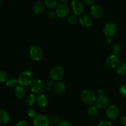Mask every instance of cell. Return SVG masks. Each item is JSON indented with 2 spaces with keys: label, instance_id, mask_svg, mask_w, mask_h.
I'll list each match as a JSON object with an SVG mask.
<instances>
[{
  "label": "cell",
  "instance_id": "cell-1",
  "mask_svg": "<svg viewBox=\"0 0 126 126\" xmlns=\"http://www.w3.org/2000/svg\"><path fill=\"white\" fill-rule=\"evenodd\" d=\"M33 75L31 71L25 70L22 71L18 76V84L22 86H28L32 84L33 80Z\"/></svg>",
  "mask_w": 126,
  "mask_h": 126
},
{
  "label": "cell",
  "instance_id": "cell-2",
  "mask_svg": "<svg viewBox=\"0 0 126 126\" xmlns=\"http://www.w3.org/2000/svg\"><path fill=\"white\" fill-rule=\"evenodd\" d=\"M81 100L85 104L92 106L96 101V94L91 89L84 90L81 95Z\"/></svg>",
  "mask_w": 126,
  "mask_h": 126
},
{
  "label": "cell",
  "instance_id": "cell-3",
  "mask_svg": "<svg viewBox=\"0 0 126 126\" xmlns=\"http://www.w3.org/2000/svg\"><path fill=\"white\" fill-rule=\"evenodd\" d=\"M49 75L52 80L54 81H58L63 78L64 76V70L62 66H55L50 70Z\"/></svg>",
  "mask_w": 126,
  "mask_h": 126
},
{
  "label": "cell",
  "instance_id": "cell-4",
  "mask_svg": "<svg viewBox=\"0 0 126 126\" xmlns=\"http://www.w3.org/2000/svg\"><path fill=\"white\" fill-rule=\"evenodd\" d=\"M44 87H45V85H44V82L40 79H34L30 86L32 92L34 94L37 95H40V94L43 92Z\"/></svg>",
  "mask_w": 126,
  "mask_h": 126
},
{
  "label": "cell",
  "instance_id": "cell-5",
  "mask_svg": "<svg viewBox=\"0 0 126 126\" xmlns=\"http://www.w3.org/2000/svg\"><path fill=\"white\" fill-rule=\"evenodd\" d=\"M30 55L33 60L39 61L43 56V49L38 45L32 46L30 49Z\"/></svg>",
  "mask_w": 126,
  "mask_h": 126
},
{
  "label": "cell",
  "instance_id": "cell-6",
  "mask_svg": "<svg viewBox=\"0 0 126 126\" xmlns=\"http://www.w3.org/2000/svg\"><path fill=\"white\" fill-rule=\"evenodd\" d=\"M119 63H120V59L118 57V55H114V54L108 57L105 62L106 66L109 69H114L118 68V66L120 65Z\"/></svg>",
  "mask_w": 126,
  "mask_h": 126
},
{
  "label": "cell",
  "instance_id": "cell-7",
  "mask_svg": "<svg viewBox=\"0 0 126 126\" xmlns=\"http://www.w3.org/2000/svg\"><path fill=\"white\" fill-rule=\"evenodd\" d=\"M70 12V8L67 4L60 3L57 6L55 12L56 15L59 18H65L68 15Z\"/></svg>",
  "mask_w": 126,
  "mask_h": 126
},
{
  "label": "cell",
  "instance_id": "cell-8",
  "mask_svg": "<svg viewBox=\"0 0 126 126\" xmlns=\"http://www.w3.org/2000/svg\"><path fill=\"white\" fill-rule=\"evenodd\" d=\"M33 125L34 126H49V119L44 114H38L34 118Z\"/></svg>",
  "mask_w": 126,
  "mask_h": 126
},
{
  "label": "cell",
  "instance_id": "cell-9",
  "mask_svg": "<svg viewBox=\"0 0 126 126\" xmlns=\"http://www.w3.org/2000/svg\"><path fill=\"white\" fill-rule=\"evenodd\" d=\"M103 31L107 38H110L116 33L117 31V27L114 23L108 22L105 25Z\"/></svg>",
  "mask_w": 126,
  "mask_h": 126
},
{
  "label": "cell",
  "instance_id": "cell-10",
  "mask_svg": "<svg viewBox=\"0 0 126 126\" xmlns=\"http://www.w3.org/2000/svg\"><path fill=\"white\" fill-rule=\"evenodd\" d=\"M71 7L75 14L81 15L84 11L83 2L80 0H73L71 1Z\"/></svg>",
  "mask_w": 126,
  "mask_h": 126
},
{
  "label": "cell",
  "instance_id": "cell-11",
  "mask_svg": "<svg viewBox=\"0 0 126 126\" xmlns=\"http://www.w3.org/2000/svg\"><path fill=\"white\" fill-rule=\"evenodd\" d=\"M119 114V109L117 106L111 105L107 108L106 111L107 116L110 119H115Z\"/></svg>",
  "mask_w": 126,
  "mask_h": 126
},
{
  "label": "cell",
  "instance_id": "cell-12",
  "mask_svg": "<svg viewBox=\"0 0 126 126\" xmlns=\"http://www.w3.org/2000/svg\"><path fill=\"white\" fill-rule=\"evenodd\" d=\"M90 12L93 17L95 18H100L103 16L104 11L102 7L99 5H94L91 7Z\"/></svg>",
  "mask_w": 126,
  "mask_h": 126
},
{
  "label": "cell",
  "instance_id": "cell-13",
  "mask_svg": "<svg viewBox=\"0 0 126 126\" xmlns=\"http://www.w3.org/2000/svg\"><path fill=\"white\" fill-rule=\"evenodd\" d=\"M32 10L34 14L41 15L44 12V10H45V5L42 1H36L33 3Z\"/></svg>",
  "mask_w": 126,
  "mask_h": 126
},
{
  "label": "cell",
  "instance_id": "cell-14",
  "mask_svg": "<svg viewBox=\"0 0 126 126\" xmlns=\"http://www.w3.org/2000/svg\"><path fill=\"white\" fill-rule=\"evenodd\" d=\"M109 104V99L107 96H102V97H98V99L96 101V106L97 109L100 110H103L105 108H107Z\"/></svg>",
  "mask_w": 126,
  "mask_h": 126
},
{
  "label": "cell",
  "instance_id": "cell-15",
  "mask_svg": "<svg viewBox=\"0 0 126 126\" xmlns=\"http://www.w3.org/2000/svg\"><path fill=\"white\" fill-rule=\"evenodd\" d=\"M79 23L82 27L88 28L92 25V20L87 15H82L79 18Z\"/></svg>",
  "mask_w": 126,
  "mask_h": 126
},
{
  "label": "cell",
  "instance_id": "cell-16",
  "mask_svg": "<svg viewBox=\"0 0 126 126\" xmlns=\"http://www.w3.org/2000/svg\"><path fill=\"white\" fill-rule=\"evenodd\" d=\"M54 91L58 94H62L63 93L65 92L66 91V86H65V84L62 82H56L55 84V86H54Z\"/></svg>",
  "mask_w": 126,
  "mask_h": 126
},
{
  "label": "cell",
  "instance_id": "cell-17",
  "mask_svg": "<svg viewBox=\"0 0 126 126\" xmlns=\"http://www.w3.org/2000/svg\"><path fill=\"white\" fill-rule=\"evenodd\" d=\"M36 103L41 107H45L48 103V98L45 95L40 94L37 97Z\"/></svg>",
  "mask_w": 126,
  "mask_h": 126
},
{
  "label": "cell",
  "instance_id": "cell-18",
  "mask_svg": "<svg viewBox=\"0 0 126 126\" xmlns=\"http://www.w3.org/2000/svg\"><path fill=\"white\" fill-rule=\"evenodd\" d=\"M14 95L17 98H23V97L25 95V90L24 87L22 86H17L16 88L14 89Z\"/></svg>",
  "mask_w": 126,
  "mask_h": 126
},
{
  "label": "cell",
  "instance_id": "cell-19",
  "mask_svg": "<svg viewBox=\"0 0 126 126\" xmlns=\"http://www.w3.org/2000/svg\"><path fill=\"white\" fill-rule=\"evenodd\" d=\"M10 116L4 110L0 111V122L2 124H6L10 121Z\"/></svg>",
  "mask_w": 126,
  "mask_h": 126
},
{
  "label": "cell",
  "instance_id": "cell-20",
  "mask_svg": "<svg viewBox=\"0 0 126 126\" xmlns=\"http://www.w3.org/2000/svg\"><path fill=\"white\" fill-rule=\"evenodd\" d=\"M18 83V81L17 79H16V78H10L7 79V81H6V86L7 87H8L9 88H16L17 87V84Z\"/></svg>",
  "mask_w": 126,
  "mask_h": 126
},
{
  "label": "cell",
  "instance_id": "cell-21",
  "mask_svg": "<svg viewBox=\"0 0 126 126\" xmlns=\"http://www.w3.org/2000/svg\"><path fill=\"white\" fill-rule=\"evenodd\" d=\"M26 103L27 105L30 106H32L36 102V98L34 94H30L26 97Z\"/></svg>",
  "mask_w": 126,
  "mask_h": 126
},
{
  "label": "cell",
  "instance_id": "cell-22",
  "mask_svg": "<svg viewBox=\"0 0 126 126\" xmlns=\"http://www.w3.org/2000/svg\"><path fill=\"white\" fill-rule=\"evenodd\" d=\"M44 4L48 8L52 9L55 8L57 5V0H46L44 1Z\"/></svg>",
  "mask_w": 126,
  "mask_h": 126
},
{
  "label": "cell",
  "instance_id": "cell-23",
  "mask_svg": "<svg viewBox=\"0 0 126 126\" xmlns=\"http://www.w3.org/2000/svg\"><path fill=\"white\" fill-rule=\"evenodd\" d=\"M116 71L118 74L121 75H126V62L120 64L117 68Z\"/></svg>",
  "mask_w": 126,
  "mask_h": 126
},
{
  "label": "cell",
  "instance_id": "cell-24",
  "mask_svg": "<svg viewBox=\"0 0 126 126\" xmlns=\"http://www.w3.org/2000/svg\"><path fill=\"white\" fill-rule=\"evenodd\" d=\"M98 110L97 108L95 106H91L89 108L88 110H87V114L89 116L91 117H94L98 113Z\"/></svg>",
  "mask_w": 126,
  "mask_h": 126
},
{
  "label": "cell",
  "instance_id": "cell-25",
  "mask_svg": "<svg viewBox=\"0 0 126 126\" xmlns=\"http://www.w3.org/2000/svg\"><path fill=\"white\" fill-rule=\"evenodd\" d=\"M121 50V46L119 44H114L112 47V52L114 55H117L120 53Z\"/></svg>",
  "mask_w": 126,
  "mask_h": 126
},
{
  "label": "cell",
  "instance_id": "cell-26",
  "mask_svg": "<svg viewBox=\"0 0 126 126\" xmlns=\"http://www.w3.org/2000/svg\"><path fill=\"white\" fill-rule=\"evenodd\" d=\"M8 75H7V73L4 71H0V82L1 84L4 83L6 81H7L8 79Z\"/></svg>",
  "mask_w": 126,
  "mask_h": 126
},
{
  "label": "cell",
  "instance_id": "cell-27",
  "mask_svg": "<svg viewBox=\"0 0 126 126\" xmlns=\"http://www.w3.org/2000/svg\"><path fill=\"white\" fill-rule=\"evenodd\" d=\"M49 121L53 124H55V125H57V124H60V119H59V117L56 115H52L51 116H50L49 118Z\"/></svg>",
  "mask_w": 126,
  "mask_h": 126
},
{
  "label": "cell",
  "instance_id": "cell-28",
  "mask_svg": "<svg viewBox=\"0 0 126 126\" xmlns=\"http://www.w3.org/2000/svg\"><path fill=\"white\" fill-rule=\"evenodd\" d=\"M78 16L76 14H72L71 16H69L68 18V22L71 25L75 24L76 22H78Z\"/></svg>",
  "mask_w": 126,
  "mask_h": 126
},
{
  "label": "cell",
  "instance_id": "cell-29",
  "mask_svg": "<svg viewBox=\"0 0 126 126\" xmlns=\"http://www.w3.org/2000/svg\"><path fill=\"white\" fill-rule=\"evenodd\" d=\"M54 81L52 79L48 80L45 83V88L47 91H50L53 87H54Z\"/></svg>",
  "mask_w": 126,
  "mask_h": 126
},
{
  "label": "cell",
  "instance_id": "cell-30",
  "mask_svg": "<svg viewBox=\"0 0 126 126\" xmlns=\"http://www.w3.org/2000/svg\"><path fill=\"white\" fill-rule=\"evenodd\" d=\"M119 92L121 95L126 98V84H123L119 88Z\"/></svg>",
  "mask_w": 126,
  "mask_h": 126
},
{
  "label": "cell",
  "instance_id": "cell-31",
  "mask_svg": "<svg viewBox=\"0 0 126 126\" xmlns=\"http://www.w3.org/2000/svg\"><path fill=\"white\" fill-rule=\"evenodd\" d=\"M27 115H28L29 117H30V118H34L36 116L35 111L33 109H28V110H27Z\"/></svg>",
  "mask_w": 126,
  "mask_h": 126
},
{
  "label": "cell",
  "instance_id": "cell-32",
  "mask_svg": "<svg viewBox=\"0 0 126 126\" xmlns=\"http://www.w3.org/2000/svg\"><path fill=\"white\" fill-rule=\"evenodd\" d=\"M55 14H56V12L54 11H53L52 9H50L47 12V17L50 20H53L55 17Z\"/></svg>",
  "mask_w": 126,
  "mask_h": 126
},
{
  "label": "cell",
  "instance_id": "cell-33",
  "mask_svg": "<svg viewBox=\"0 0 126 126\" xmlns=\"http://www.w3.org/2000/svg\"><path fill=\"white\" fill-rule=\"evenodd\" d=\"M97 126H113V124L110 121H101Z\"/></svg>",
  "mask_w": 126,
  "mask_h": 126
},
{
  "label": "cell",
  "instance_id": "cell-34",
  "mask_svg": "<svg viewBox=\"0 0 126 126\" xmlns=\"http://www.w3.org/2000/svg\"><path fill=\"white\" fill-rule=\"evenodd\" d=\"M59 126H72V124L68 121L63 120L62 121H60Z\"/></svg>",
  "mask_w": 126,
  "mask_h": 126
},
{
  "label": "cell",
  "instance_id": "cell-35",
  "mask_svg": "<svg viewBox=\"0 0 126 126\" xmlns=\"http://www.w3.org/2000/svg\"><path fill=\"white\" fill-rule=\"evenodd\" d=\"M16 126H29V125L25 121H20L17 123Z\"/></svg>",
  "mask_w": 126,
  "mask_h": 126
},
{
  "label": "cell",
  "instance_id": "cell-36",
  "mask_svg": "<svg viewBox=\"0 0 126 126\" xmlns=\"http://www.w3.org/2000/svg\"><path fill=\"white\" fill-rule=\"evenodd\" d=\"M84 2L87 6H90L92 7V6H94V1H93V0H84Z\"/></svg>",
  "mask_w": 126,
  "mask_h": 126
},
{
  "label": "cell",
  "instance_id": "cell-37",
  "mask_svg": "<svg viewBox=\"0 0 126 126\" xmlns=\"http://www.w3.org/2000/svg\"><path fill=\"white\" fill-rule=\"evenodd\" d=\"M121 123L123 126H126V116H123L121 118Z\"/></svg>",
  "mask_w": 126,
  "mask_h": 126
},
{
  "label": "cell",
  "instance_id": "cell-38",
  "mask_svg": "<svg viewBox=\"0 0 126 126\" xmlns=\"http://www.w3.org/2000/svg\"><path fill=\"white\" fill-rule=\"evenodd\" d=\"M97 94L99 97H102V96L104 95V91H103L102 89H100L97 90Z\"/></svg>",
  "mask_w": 126,
  "mask_h": 126
},
{
  "label": "cell",
  "instance_id": "cell-39",
  "mask_svg": "<svg viewBox=\"0 0 126 126\" xmlns=\"http://www.w3.org/2000/svg\"><path fill=\"white\" fill-rule=\"evenodd\" d=\"M111 41H112V40H111V39L110 38H106L105 42H106V43H107V44H111Z\"/></svg>",
  "mask_w": 126,
  "mask_h": 126
},
{
  "label": "cell",
  "instance_id": "cell-40",
  "mask_svg": "<svg viewBox=\"0 0 126 126\" xmlns=\"http://www.w3.org/2000/svg\"><path fill=\"white\" fill-rule=\"evenodd\" d=\"M60 2H61L62 3L66 4V2H68V0H60Z\"/></svg>",
  "mask_w": 126,
  "mask_h": 126
},
{
  "label": "cell",
  "instance_id": "cell-41",
  "mask_svg": "<svg viewBox=\"0 0 126 126\" xmlns=\"http://www.w3.org/2000/svg\"><path fill=\"white\" fill-rule=\"evenodd\" d=\"M92 126V125H89V126Z\"/></svg>",
  "mask_w": 126,
  "mask_h": 126
}]
</instances>
